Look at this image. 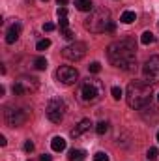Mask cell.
<instances>
[{
  "label": "cell",
  "mask_w": 159,
  "mask_h": 161,
  "mask_svg": "<svg viewBox=\"0 0 159 161\" xmlns=\"http://www.w3.org/2000/svg\"><path fill=\"white\" fill-rule=\"evenodd\" d=\"M109 62L125 71H131L137 66V45L133 40H120L109 45L107 49Z\"/></svg>",
  "instance_id": "cell-1"
},
{
  "label": "cell",
  "mask_w": 159,
  "mask_h": 161,
  "mask_svg": "<svg viewBox=\"0 0 159 161\" xmlns=\"http://www.w3.org/2000/svg\"><path fill=\"white\" fill-rule=\"evenodd\" d=\"M154 97V90L150 82L142 80H131L125 90V101L131 109H142L146 107Z\"/></svg>",
  "instance_id": "cell-2"
},
{
  "label": "cell",
  "mask_w": 159,
  "mask_h": 161,
  "mask_svg": "<svg viewBox=\"0 0 159 161\" xmlns=\"http://www.w3.org/2000/svg\"><path fill=\"white\" fill-rule=\"evenodd\" d=\"M111 11L107 8H96L90 11V15L84 21V28L90 30L92 34H103L107 32L109 25H111Z\"/></svg>",
  "instance_id": "cell-3"
},
{
  "label": "cell",
  "mask_w": 159,
  "mask_h": 161,
  "mask_svg": "<svg viewBox=\"0 0 159 161\" xmlns=\"http://www.w3.org/2000/svg\"><path fill=\"white\" fill-rule=\"evenodd\" d=\"M105 94V84L99 79H86L82 80L79 88V99L84 105H92V103H97Z\"/></svg>",
  "instance_id": "cell-4"
},
{
  "label": "cell",
  "mask_w": 159,
  "mask_h": 161,
  "mask_svg": "<svg viewBox=\"0 0 159 161\" xmlns=\"http://www.w3.org/2000/svg\"><path fill=\"white\" fill-rule=\"evenodd\" d=\"M66 111H68V105H66V101L60 99V97H52V99H49L47 109H45L47 118L52 122V124H60V122L64 120Z\"/></svg>",
  "instance_id": "cell-5"
},
{
  "label": "cell",
  "mask_w": 159,
  "mask_h": 161,
  "mask_svg": "<svg viewBox=\"0 0 159 161\" xmlns=\"http://www.w3.org/2000/svg\"><path fill=\"white\" fill-rule=\"evenodd\" d=\"M28 116H30V113L26 109H13V107L6 109V114H4L6 124L9 127H21V125H25L26 120H28Z\"/></svg>",
  "instance_id": "cell-6"
},
{
  "label": "cell",
  "mask_w": 159,
  "mask_h": 161,
  "mask_svg": "<svg viewBox=\"0 0 159 161\" xmlns=\"http://www.w3.org/2000/svg\"><path fill=\"white\" fill-rule=\"evenodd\" d=\"M62 56L68 58V60H73V62H79L86 56V43L82 41H73L69 43L68 47L62 49Z\"/></svg>",
  "instance_id": "cell-7"
},
{
  "label": "cell",
  "mask_w": 159,
  "mask_h": 161,
  "mask_svg": "<svg viewBox=\"0 0 159 161\" xmlns=\"http://www.w3.org/2000/svg\"><path fill=\"white\" fill-rule=\"evenodd\" d=\"M142 73H144V79L148 80L150 84H156L159 82V54L156 56H150L142 68Z\"/></svg>",
  "instance_id": "cell-8"
},
{
  "label": "cell",
  "mask_w": 159,
  "mask_h": 161,
  "mask_svg": "<svg viewBox=\"0 0 159 161\" xmlns=\"http://www.w3.org/2000/svg\"><path fill=\"white\" fill-rule=\"evenodd\" d=\"M13 94L15 96H26V94H30V92H36L38 90V79H34V77H23V79L15 80V84H13Z\"/></svg>",
  "instance_id": "cell-9"
},
{
  "label": "cell",
  "mask_w": 159,
  "mask_h": 161,
  "mask_svg": "<svg viewBox=\"0 0 159 161\" xmlns=\"http://www.w3.org/2000/svg\"><path fill=\"white\" fill-rule=\"evenodd\" d=\"M56 79H58V82L69 86V84H75V82H77L79 71H77L75 68H71V66H60V68L56 69Z\"/></svg>",
  "instance_id": "cell-10"
},
{
  "label": "cell",
  "mask_w": 159,
  "mask_h": 161,
  "mask_svg": "<svg viewBox=\"0 0 159 161\" xmlns=\"http://www.w3.org/2000/svg\"><path fill=\"white\" fill-rule=\"evenodd\" d=\"M21 30H23V25H21L19 21H15V23L8 28V32H6V41H8V43H15V41L19 40V36H21Z\"/></svg>",
  "instance_id": "cell-11"
},
{
  "label": "cell",
  "mask_w": 159,
  "mask_h": 161,
  "mask_svg": "<svg viewBox=\"0 0 159 161\" xmlns=\"http://www.w3.org/2000/svg\"><path fill=\"white\" fill-rule=\"evenodd\" d=\"M90 127H92V122L88 120V118L80 120V122H79V125H77L75 129H71V137H73V139H79L80 135H82V133H86Z\"/></svg>",
  "instance_id": "cell-12"
},
{
  "label": "cell",
  "mask_w": 159,
  "mask_h": 161,
  "mask_svg": "<svg viewBox=\"0 0 159 161\" xmlns=\"http://www.w3.org/2000/svg\"><path fill=\"white\" fill-rule=\"evenodd\" d=\"M51 148H52L54 152L66 150V139H64V137H54V139L51 141Z\"/></svg>",
  "instance_id": "cell-13"
},
{
  "label": "cell",
  "mask_w": 159,
  "mask_h": 161,
  "mask_svg": "<svg viewBox=\"0 0 159 161\" xmlns=\"http://www.w3.org/2000/svg\"><path fill=\"white\" fill-rule=\"evenodd\" d=\"M120 21H122L123 25H131L133 21H137V13H135V11H123L122 17H120Z\"/></svg>",
  "instance_id": "cell-14"
},
{
  "label": "cell",
  "mask_w": 159,
  "mask_h": 161,
  "mask_svg": "<svg viewBox=\"0 0 159 161\" xmlns=\"http://www.w3.org/2000/svg\"><path fill=\"white\" fill-rule=\"evenodd\" d=\"M79 11H92V0H75Z\"/></svg>",
  "instance_id": "cell-15"
},
{
  "label": "cell",
  "mask_w": 159,
  "mask_h": 161,
  "mask_svg": "<svg viewBox=\"0 0 159 161\" xmlns=\"http://www.w3.org/2000/svg\"><path fill=\"white\" fill-rule=\"evenodd\" d=\"M154 34L150 32V30H146V32H142V36H140V43L142 45H150V43H154Z\"/></svg>",
  "instance_id": "cell-16"
},
{
  "label": "cell",
  "mask_w": 159,
  "mask_h": 161,
  "mask_svg": "<svg viewBox=\"0 0 159 161\" xmlns=\"http://www.w3.org/2000/svg\"><path fill=\"white\" fill-rule=\"evenodd\" d=\"M80 158H84V152H82V150H75V148H73V150H69V152H68V159H69V161L80 159Z\"/></svg>",
  "instance_id": "cell-17"
},
{
  "label": "cell",
  "mask_w": 159,
  "mask_h": 161,
  "mask_svg": "<svg viewBox=\"0 0 159 161\" xmlns=\"http://www.w3.org/2000/svg\"><path fill=\"white\" fill-rule=\"evenodd\" d=\"M34 68L36 69H47V58L45 56H38L34 60Z\"/></svg>",
  "instance_id": "cell-18"
},
{
  "label": "cell",
  "mask_w": 159,
  "mask_h": 161,
  "mask_svg": "<svg viewBox=\"0 0 159 161\" xmlns=\"http://www.w3.org/2000/svg\"><path fill=\"white\" fill-rule=\"evenodd\" d=\"M109 131V122H99L97 125H96V133L97 135H105Z\"/></svg>",
  "instance_id": "cell-19"
},
{
  "label": "cell",
  "mask_w": 159,
  "mask_h": 161,
  "mask_svg": "<svg viewBox=\"0 0 159 161\" xmlns=\"http://www.w3.org/2000/svg\"><path fill=\"white\" fill-rule=\"evenodd\" d=\"M49 47H51V40H47V38H45V40H40L36 43V49H38V51H45V49H49Z\"/></svg>",
  "instance_id": "cell-20"
},
{
  "label": "cell",
  "mask_w": 159,
  "mask_h": 161,
  "mask_svg": "<svg viewBox=\"0 0 159 161\" xmlns=\"http://www.w3.org/2000/svg\"><path fill=\"white\" fill-rule=\"evenodd\" d=\"M111 94H112V97H114V99H120L123 92H122V88H120V86H112V88H111Z\"/></svg>",
  "instance_id": "cell-21"
},
{
  "label": "cell",
  "mask_w": 159,
  "mask_h": 161,
  "mask_svg": "<svg viewBox=\"0 0 159 161\" xmlns=\"http://www.w3.org/2000/svg\"><path fill=\"white\" fill-rule=\"evenodd\" d=\"M88 69H90L92 73H99V71H101V64H99V62H92V64L88 66Z\"/></svg>",
  "instance_id": "cell-22"
},
{
  "label": "cell",
  "mask_w": 159,
  "mask_h": 161,
  "mask_svg": "<svg viewBox=\"0 0 159 161\" xmlns=\"http://www.w3.org/2000/svg\"><path fill=\"white\" fill-rule=\"evenodd\" d=\"M146 158L150 161H154L157 158V148H148V152H146Z\"/></svg>",
  "instance_id": "cell-23"
},
{
  "label": "cell",
  "mask_w": 159,
  "mask_h": 161,
  "mask_svg": "<svg viewBox=\"0 0 159 161\" xmlns=\"http://www.w3.org/2000/svg\"><path fill=\"white\" fill-rule=\"evenodd\" d=\"M94 161H109V156H107L105 152H97V154L94 156Z\"/></svg>",
  "instance_id": "cell-24"
},
{
  "label": "cell",
  "mask_w": 159,
  "mask_h": 161,
  "mask_svg": "<svg viewBox=\"0 0 159 161\" xmlns=\"http://www.w3.org/2000/svg\"><path fill=\"white\" fill-rule=\"evenodd\" d=\"M60 32H62V36H64L66 40H73V38H75V34H73L69 28H64V30H60Z\"/></svg>",
  "instance_id": "cell-25"
},
{
  "label": "cell",
  "mask_w": 159,
  "mask_h": 161,
  "mask_svg": "<svg viewBox=\"0 0 159 161\" xmlns=\"http://www.w3.org/2000/svg\"><path fill=\"white\" fill-rule=\"evenodd\" d=\"M56 15H58V19H60V17H68V9H66V6H60L58 11H56Z\"/></svg>",
  "instance_id": "cell-26"
},
{
  "label": "cell",
  "mask_w": 159,
  "mask_h": 161,
  "mask_svg": "<svg viewBox=\"0 0 159 161\" xmlns=\"http://www.w3.org/2000/svg\"><path fill=\"white\" fill-rule=\"evenodd\" d=\"M64 28H69V21H68V17H60V30H64Z\"/></svg>",
  "instance_id": "cell-27"
},
{
  "label": "cell",
  "mask_w": 159,
  "mask_h": 161,
  "mask_svg": "<svg viewBox=\"0 0 159 161\" xmlns=\"http://www.w3.org/2000/svg\"><path fill=\"white\" fill-rule=\"evenodd\" d=\"M25 152H26V154L34 152V142H32V141H26V142H25Z\"/></svg>",
  "instance_id": "cell-28"
},
{
  "label": "cell",
  "mask_w": 159,
  "mask_h": 161,
  "mask_svg": "<svg viewBox=\"0 0 159 161\" xmlns=\"http://www.w3.org/2000/svg\"><path fill=\"white\" fill-rule=\"evenodd\" d=\"M43 30H45V32H52V30H54V25H52V23H45V25H43Z\"/></svg>",
  "instance_id": "cell-29"
},
{
  "label": "cell",
  "mask_w": 159,
  "mask_h": 161,
  "mask_svg": "<svg viewBox=\"0 0 159 161\" xmlns=\"http://www.w3.org/2000/svg\"><path fill=\"white\" fill-rule=\"evenodd\" d=\"M40 161H52V158L49 154H43V156H40Z\"/></svg>",
  "instance_id": "cell-30"
},
{
  "label": "cell",
  "mask_w": 159,
  "mask_h": 161,
  "mask_svg": "<svg viewBox=\"0 0 159 161\" xmlns=\"http://www.w3.org/2000/svg\"><path fill=\"white\" fill-rule=\"evenodd\" d=\"M114 30H116V25H114V21H112V23L109 25V28H107V32H114Z\"/></svg>",
  "instance_id": "cell-31"
},
{
  "label": "cell",
  "mask_w": 159,
  "mask_h": 161,
  "mask_svg": "<svg viewBox=\"0 0 159 161\" xmlns=\"http://www.w3.org/2000/svg\"><path fill=\"white\" fill-rule=\"evenodd\" d=\"M6 142H8V141H6V137H4V135H0V146H6Z\"/></svg>",
  "instance_id": "cell-32"
},
{
  "label": "cell",
  "mask_w": 159,
  "mask_h": 161,
  "mask_svg": "<svg viewBox=\"0 0 159 161\" xmlns=\"http://www.w3.org/2000/svg\"><path fill=\"white\" fill-rule=\"evenodd\" d=\"M56 2H58V6H66L68 4V0H56Z\"/></svg>",
  "instance_id": "cell-33"
},
{
  "label": "cell",
  "mask_w": 159,
  "mask_h": 161,
  "mask_svg": "<svg viewBox=\"0 0 159 161\" xmlns=\"http://www.w3.org/2000/svg\"><path fill=\"white\" fill-rule=\"evenodd\" d=\"M156 137H157V142H159V131H157V135H156Z\"/></svg>",
  "instance_id": "cell-34"
},
{
  "label": "cell",
  "mask_w": 159,
  "mask_h": 161,
  "mask_svg": "<svg viewBox=\"0 0 159 161\" xmlns=\"http://www.w3.org/2000/svg\"><path fill=\"white\" fill-rule=\"evenodd\" d=\"M43 2H47V0H43Z\"/></svg>",
  "instance_id": "cell-35"
},
{
  "label": "cell",
  "mask_w": 159,
  "mask_h": 161,
  "mask_svg": "<svg viewBox=\"0 0 159 161\" xmlns=\"http://www.w3.org/2000/svg\"><path fill=\"white\" fill-rule=\"evenodd\" d=\"M157 99H159V96H157Z\"/></svg>",
  "instance_id": "cell-36"
}]
</instances>
